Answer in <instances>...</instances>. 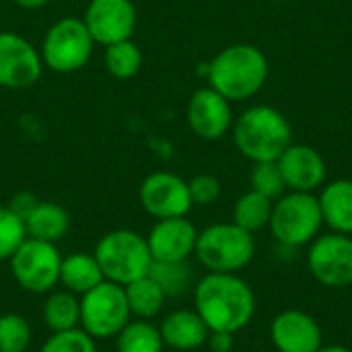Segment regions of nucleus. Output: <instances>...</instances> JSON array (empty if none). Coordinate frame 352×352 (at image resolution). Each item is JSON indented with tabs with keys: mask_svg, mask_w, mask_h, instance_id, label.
<instances>
[{
	"mask_svg": "<svg viewBox=\"0 0 352 352\" xmlns=\"http://www.w3.org/2000/svg\"><path fill=\"white\" fill-rule=\"evenodd\" d=\"M194 301L210 332L235 334L252 322L256 311L254 291L231 272L206 274L194 291Z\"/></svg>",
	"mask_w": 352,
	"mask_h": 352,
	"instance_id": "nucleus-1",
	"label": "nucleus"
},
{
	"mask_svg": "<svg viewBox=\"0 0 352 352\" xmlns=\"http://www.w3.org/2000/svg\"><path fill=\"white\" fill-rule=\"evenodd\" d=\"M268 58L252 43H235L219 52L208 64V80L229 101H243L262 91L268 80Z\"/></svg>",
	"mask_w": 352,
	"mask_h": 352,
	"instance_id": "nucleus-2",
	"label": "nucleus"
},
{
	"mask_svg": "<svg viewBox=\"0 0 352 352\" xmlns=\"http://www.w3.org/2000/svg\"><path fill=\"white\" fill-rule=\"evenodd\" d=\"M233 140L239 153L254 163L278 161L293 144V128L283 111L270 105H254L233 124Z\"/></svg>",
	"mask_w": 352,
	"mask_h": 352,
	"instance_id": "nucleus-3",
	"label": "nucleus"
},
{
	"mask_svg": "<svg viewBox=\"0 0 352 352\" xmlns=\"http://www.w3.org/2000/svg\"><path fill=\"white\" fill-rule=\"evenodd\" d=\"M105 280L126 287L151 272L153 256L142 237L130 229H116L105 233L93 252Z\"/></svg>",
	"mask_w": 352,
	"mask_h": 352,
	"instance_id": "nucleus-4",
	"label": "nucleus"
},
{
	"mask_svg": "<svg viewBox=\"0 0 352 352\" xmlns=\"http://www.w3.org/2000/svg\"><path fill=\"white\" fill-rule=\"evenodd\" d=\"M200 264L210 272H237L245 268L254 254V233L235 223H217L198 233L196 250Z\"/></svg>",
	"mask_w": 352,
	"mask_h": 352,
	"instance_id": "nucleus-5",
	"label": "nucleus"
},
{
	"mask_svg": "<svg viewBox=\"0 0 352 352\" xmlns=\"http://www.w3.org/2000/svg\"><path fill=\"white\" fill-rule=\"evenodd\" d=\"M93 37L78 16H64L56 21L41 41V60L54 72L70 74L87 66L93 54Z\"/></svg>",
	"mask_w": 352,
	"mask_h": 352,
	"instance_id": "nucleus-6",
	"label": "nucleus"
},
{
	"mask_svg": "<svg viewBox=\"0 0 352 352\" xmlns=\"http://www.w3.org/2000/svg\"><path fill=\"white\" fill-rule=\"evenodd\" d=\"M324 219L320 200L311 192H291L272 206V235L289 248H299L316 239Z\"/></svg>",
	"mask_w": 352,
	"mask_h": 352,
	"instance_id": "nucleus-7",
	"label": "nucleus"
},
{
	"mask_svg": "<svg viewBox=\"0 0 352 352\" xmlns=\"http://www.w3.org/2000/svg\"><path fill=\"white\" fill-rule=\"evenodd\" d=\"M132 320L124 287L103 280L80 299V328L95 340L116 338Z\"/></svg>",
	"mask_w": 352,
	"mask_h": 352,
	"instance_id": "nucleus-8",
	"label": "nucleus"
},
{
	"mask_svg": "<svg viewBox=\"0 0 352 352\" xmlns=\"http://www.w3.org/2000/svg\"><path fill=\"white\" fill-rule=\"evenodd\" d=\"M8 262L14 280L27 293L43 295L60 283L62 256L56 243L27 237Z\"/></svg>",
	"mask_w": 352,
	"mask_h": 352,
	"instance_id": "nucleus-9",
	"label": "nucleus"
},
{
	"mask_svg": "<svg viewBox=\"0 0 352 352\" xmlns=\"http://www.w3.org/2000/svg\"><path fill=\"white\" fill-rule=\"evenodd\" d=\"M43 70V60L33 43L12 31H0V87H33Z\"/></svg>",
	"mask_w": 352,
	"mask_h": 352,
	"instance_id": "nucleus-10",
	"label": "nucleus"
},
{
	"mask_svg": "<svg viewBox=\"0 0 352 352\" xmlns=\"http://www.w3.org/2000/svg\"><path fill=\"white\" fill-rule=\"evenodd\" d=\"M307 264L322 285L349 287L352 285V239L342 233L318 237L309 248Z\"/></svg>",
	"mask_w": 352,
	"mask_h": 352,
	"instance_id": "nucleus-11",
	"label": "nucleus"
},
{
	"mask_svg": "<svg viewBox=\"0 0 352 352\" xmlns=\"http://www.w3.org/2000/svg\"><path fill=\"white\" fill-rule=\"evenodd\" d=\"M138 196H140V204L144 212H148L157 221L186 217L190 208L194 206L190 198L188 182L169 171L151 173L142 182Z\"/></svg>",
	"mask_w": 352,
	"mask_h": 352,
	"instance_id": "nucleus-12",
	"label": "nucleus"
},
{
	"mask_svg": "<svg viewBox=\"0 0 352 352\" xmlns=\"http://www.w3.org/2000/svg\"><path fill=\"white\" fill-rule=\"evenodd\" d=\"M82 21L93 41L107 47L132 39L136 29V6L132 0H91Z\"/></svg>",
	"mask_w": 352,
	"mask_h": 352,
	"instance_id": "nucleus-13",
	"label": "nucleus"
},
{
	"mask_svg": "<svg viewBox=\"0 0 352 352\" xmlns=\"http://www.w3.org/2000/svg\"><path fill=\"white\" fill-rule=\"evenodd\" d=\"M190 130L204 140L223 138L233 126L231 101L212 87L198 89L188 103Z\"/></svg>",
	"mask_w": 352,
	"mask_h": 352,
	"instance_id": "nucleus-14",
	"label": "nucleus"
},
{
	"mask_svg": "<svg viewBox=\"0 0 352 352\" xmlns=\"http://www.w3.org/2000/svg\"><path fill=\"white\" fill-rule=\"evenodd\" d=\"M196 241L198 231L186 217L157 221L146 237L153 262H188Z\"/></svg>",
	"mask_w": 352,
	"mask_h": 352,
	"instance_id": "nucleus-15",
	"label": "nucleus"
},
{
	"mask_svg": "<svg viewBox=\"0 0 352 352\" xmlns=\"http://www.w3.org/2000/svg\"><path fill=\"white\" fill-rule=\"evenodd\" d=\"M276 163L287 188L293 192H314L326 179V161L314 146L291 144Z\"/></svg>",
	"mask_w": 352,
	"mask_h": 352,
	"instance_id": "nucleus-16",
	"label": "nucleus"
},
{
	"mask_svg": "<svg viewBox=\"0 0 352 352\" xmlns=\"http://www.w3.org/2000/svg\"><path fill=\"white\" fill-rule=\"evenodd\" d=\"M270 334L280 352H318L322 349V328L305 311H283L272 322Z\"/></svg>",
	"mask_w": 352,
	"mask_h": 352,
	"instance_id": "nucleus-17",
	"label": "nucleus"
},
{
	"mask_svg": "<svg viewBox=\"0 0 352 352\" xmlns=\"http://www.w3.org/2000/svg\"><path fill=\"white\" fill-rule=\"evenodd\" d=\"M161 338L167 346L175 351H196L206 344L210 330L198 311L177 309L169 314L159 326Z\"/></svg>",
	"mask_w": 352,
	"mask_h": 352,
	"instance_id": "nucleus-18",
	"label": "nucleus"
},
{
	"mask_svg": "<svg viewBox=\"0 0 352 352\" xmlns=\"http://www.w3.org/2000/svg\"><path fill=\"white\" fill-rule=\"evenodd\" d=\"M320 208L324 223L342 235L352 233V182L351 179H336L328 184L322 192Z\"/></svg>",
	"mask_w": 352,
	"mask_h": 352,
	"instance_id": "nucleus-19",
	"label": "nucleus"
},
{
	"mask_svg": "<svg viewBox=\"0 0 352 352\" xmlns=\"http://www.w3.org/2000/svg\"><path fill=\"white\" fill-rule=\"evenodd\" d=\"M105 276L99 268V262L95 260L93 254H70L66 258H62V266H60V283L64 285L66 291H70L72 295H85L91 289H95L99 283H103Z\"/></svg>",
	"mask_w": 352,
	"mask_h": 352,
	"instance_id": "nucleus-20",
	"label": "nucleus"
},
{
	"mask_svg": "<svg viewBox=\"0 0 352 352\" xmlns=\"http://www.w3.org/2000/svg\"><path fill=\"white\" fill-rule=\"evenodd\" d=\"M68 227H70V217L56 202H37L35 208L25 219L27 237L47 243L60 241L68 233Z\"/></svg>",
	"mask_w": 352,
	"mask_h": 352,
	"instance_id": "nucleus-21",
	"label": "nucleus"
},
{
	"mask_svg": "<svg viewBox=\"0 0 352 352\" xmlns=\"http://www.w3.org/2000/svg\"><path fill=\"white\" fill-rule=\"evenodd\" d=\"M124 293H126L130 314L138 320H153L157 314H161L165 299H167L163 289L148 274L126 285Z\"/></svg>",
	"mask_w": 352,
	"mask_h": 352,
	"instance_id": "nucleus-22",
	"label": "nucleus"
},
{
	"mask_svg": "<svg viewBox=\"0 0 352 352\" xmlns=\"http://www.w3.org/2000/svg\"><path fill=\"white\" fill-rule=\"evenodd\" d=\"M43 322L52 332H66L80 326V301L70 291H56L43 303Z\"/></svg>",
	"mask_w": 352,
	"mask_h": 352,
	"instance_id": "nucleus-23",
	"label": "nucleus"
},
{
	"mask_svg": "<svg viewBox=\"0 0 352 352\" xmlns=\"http://www.w3.org/2000/svg\"><path fill=\"white\" fill-rule=\"evenodd\" d=\"M163 338L148 320H130L116 336L118 352H163Z\"/></svg>",
	"mask_w": 352,
	"mask_h": 352,
	"instance_id": "nucleus-24",
	"label": "nucleus"
},
{
	"mask_svg": "<svg viewBox=\"0 0 352 352\" xmlns=\"http://www.w3.org/2000/svg\"><path fill=\"white\" fill-rule=\"evenodd\" d=\"M272 200L250 190L248 194H243L233 208V223L239 225L241 229L256 233L264 227H268L270 217H272Z\"/></svg>",
	"mask_w": 352,
	"mask_h": 352,
	"instance_id": "nucleus-25",
	"label": "nucleus"
},
{
	"mask_svg": "<svg viewBox=\"0 0 352 352\" xmlns=\"http://www.w3.org/2000/svg\"><path fill=\"white\" fill-rule=\"evenodd\" d=\"M105 68L113 78L128 80L142 68V52L132 39H124L105 47Z\"/></svg>",
	"mask_w": 352,
	"mask_h": 352,
	"instance_id": "nucleus-26",
	"label": "nucleus"
},
{
	"mask_svg": "<svg viewBox=\"0 0 352 352\" xmlns=\"http://www.w3.org/2000/svg\"><path fill=\"white\" fill-rule=\"evenodd\" d=\"M148 276L163 289L167 297L184 295L192 285V268L188 262H153Z\"/></svg>",
	"mask_w": 352,
	"mask_h": 352,
	"instance_id": "nucleus-27",
	"label": "nucleus"
},
{
	"mask_svg": "<svg viewBox=\"0 0 352 352\" xmlns=\"http://www.w3.org/2000/svg\"><path fill=\"white\" fill-rule=\"evenodd\" d=\"M33 330L19 314L0 316V352H25L31 344Z\"/></svg>",
	"mask_w": 352,
	"mask_h": 352,
	"instance_id": "nucleus-28",
	"label": "nucleus"
},
{
	"mask_svg": "<svg viewBox=\"0 0 352 352\" xmlns=\"http://www.w3.org/2000/svg\"><path fill=\"white\" fill-rule=\"evenodd\" d=\"M25 239V221L19 214H14L8 206H0V262L10 260Z\"/></svg>",
	"mask_w": 352,
	"mask_h": 352,
	"instance_id": "nucleus-29",
	"label": "nucleus"
},
{
	"mask_svg": "<svg viewBox=\"0 0 352 352\" xmlns=\"http://www.w3.org/2000/svg\"><path fill=\"white\" fill-rule=\"evenodd\" d=\"M252 190L270 198V200H276L280 196H285V190H287V184H285V177L280 173V167L276 161H262V163H256L254 169H252Z\"/></svg>",
	"mask_w": 352,
	"mask_h": 352,
	"instance_id": "nucleus-30",
	"label": "nucleus"
},
{
	"mask_svg": "<svg viewBox=\"0 0 352 352\" xmlns=\"http://www.w3.org/2000/svg\"><path fill=\"white\" fill-rule=\"evenodd\" d=\"M39 352H97L95 338H91L82 328L52 332Z\"/></svg>",
	"mask_w": 352,
	"mask_h": 352,
	"instance_id": "nucleus-31",
	"label": "nucleus"
},
{
	"mask_svg": "<svg viewBox=\"0 0 352 352\" xmlns=\"http://www.w3.org/2000/svg\"><path fill=\"white\" fill-rule=\"evenodd\" d=\"M188 188H190L192 204H198V206H208V204L217 202L221 196V182L208 173L192 177L188 182Z\"/></svg>",
	"mask_w": 352,
	"mask_h": 352,
	"instance_id": "nucleus-32",
	"label": "nucleus"
},
{
	"mask_svg": "<svg viewBox=\"0 0 352 352\" xmlns=\"http://www.w3.org/2000/svg\"><path fill=\"white\" fill-rule=\"evenodd\" d=\"M37 202H39V200H37L33 194H29V192H21V194H16V196L10 200L8 208L25 221V219L29 217V212L35 208V204H37Z\"/></svg>",
	"mask_w": 352,
	"mask_h": 352,
	"instance_id": "nucleus-33",
	"label": "nucleus"
},
{
	"mask_svg": "<svg viewBox=\"0 0 352 352\" xmlns=\"http://www.w3.org/2000/svg\"><path fill=\"white\" fill-rule=\"evenodd\" d=\"M206 344L212 352H231L233 351V334L229 332H210Z\"/></svg>",
	"mask_w": 352,
	"mask_h": 352,
	"instance_id": "nucleus-34",
	"label": "nucleus"
},
{
	"mask_svg": "<svg viewBox=\"0 0 352 352\" xmlns=\"http://www.w3.org/2000/svg\"><path fill=\"white\" fill-rule=\"evenodd\" d=\"M16 6H21V8H27V10H35V8H41V6H45L50 0H12Z\"/></svg>",
	"mask_w": 352,
	"mask_h": 352,
	"instance_id": "nucleus-35",
	"label": "nucleus"
},
{
	"mask_svg": "<svg viewBox=\"0 0 352 352\" xmlns=\"http://www.w3.org/2000/svg\"><path fill=\"white\" fill-rule=\"evenodd\" d=\"M318 352H352V351H349L346 346H336V344H332V346H322Z\"/></svg>",
	"mask_w": 352,
	"mask_h": 352,
	"instance_id": "nucleus-36",
	"label": "nucleus"
}]
</instances>
